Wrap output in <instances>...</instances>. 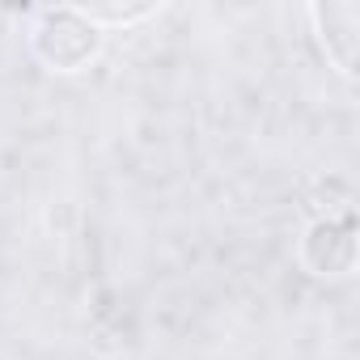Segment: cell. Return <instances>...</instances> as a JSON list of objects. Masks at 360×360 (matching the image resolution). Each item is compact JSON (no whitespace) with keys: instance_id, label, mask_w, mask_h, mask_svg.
<instances>
[{"instance_id":"obj_3","label":"cell","mask_w":360,"mask_h":360,"mask_svg":"<svg viewBox=\"0 0 360 360\" xmlns=\"http://www.w3.org/2000/svg\"><path fill=\"white\" fill-rule=\"evenodd\" d=\"M352 259H356L352 217L318 221V225L305 233V263H309L318 276H343V271H352Z\"/></svg>"},{"instance_id":"obj_4","label":"cell","mask_w":360,"mask_h":360,"mask_svg":"<svg viewBox=\"0 0 360 360\" xmlns=\"http://www.w3.org/2000/svg\"><path fill=\"white\" fill-rule=\"evenodd\" d=\"M77 13L81 18H89L98 30L102 26H131V22H144L148 13H153V5H136V9H127V5H110V9H102V5H77Z\"/></svg>"},{"instance_id":"obj_2","label":"cell","mask_w":360,"mask_h":360,"mask_svg":"<svg viewBox=\"0 0 360 360\" xmlns=\"http://www.w3.org/2000/svg\"><path fill=\"white\" fill-rule=\"evenodd\" d=\"M314 26L322 30V47L335 60L343 77L356 72V30H360V5L356 0H339V5H314Z\"/></svg>"},{"instance_id":"obj_1","label":"cell","mask_w":360,"mask_h":360,"mask_svg":"<svg viewBox=\"0 0 360 360\" xmlns=\"http://www.w3.org/2000/svg\"><path fill=\"white\" fill-rule=\"evenodd\" d=\"M30 43H34V56L47 68L77 72L102 51V30L89 18H81L77 9H47V13H39V22L30 30Z\"/></svg>"}]
</instances>
